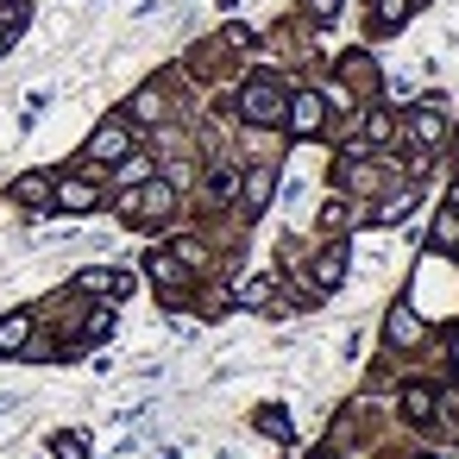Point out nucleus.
I'll use <instances>...</instances> for the list:
<instances>
[{"mask_svg": "<svg viewBox=\"0 0 459 459\" xmlns=\"http://www.w3.org/2000/svg\"><path fill=\"white\" fill-rule=\"evenodd\" d=\"M170 214H177V183L170 177H145L120 195V221H133V227H158Z\"/></svg>", "mask_w": 459, "mask_h": 459, "instance_id": "f257e3e1", "label": "nucleus"}, {"mask_svg": "<svg viewBox=\"0 0 459 459\" xmlns=\"http://www.w3.org/2000/svg\"><path fill=\"white\" fill-rule=\"evenodd\" d=\"M283 82L277 76H252L246 89H239V120H252V126H283Z\"/></svg>", "mask_w": 459, "mask_h": 459, "instance_id": "f03ea898", "label": "nucleus"}, {"mask_svg": "<svg viewBox=\"0 0 459 459\" xmlns=\"http://www.w3.org/2000/svg\"><path fill=\"white\" fill-rule=\"evenodd\" d=\"M446 101L440 95H428V101H415L409 108V145L421 152V158H440V145H446Z\"/></svg>", "mask_w": 459, "mask_h": 459, "instance_id": "7ed1b4c3", "label": "nucleus"}, {"mask_svg": "<svg viewBox=\"0 0 459 459\" xmlns=\"http://www.w3.org/2000/svg\"><path fill=\"white\" fill-rule=\"evenodd\" d=\"M82 158L95 164V170H108V164H120V158H133V120H101L95 133H89V145H82Z\"/></svg>", "mask_w": 459, "mask_h": 459, "instance_id": "20e7f679", "label": "nucleus"}, {"mask_svg": "<svg viewBox=\"0 0 459 459\" xmlns=\"http://www.w3.org/2000/svg\"><path fill=\"white\" fill-rule=\"evenodd\" d=\"M283 126H290V139H321V133H327V101H321V89L290 95V101H283Z\"/></svg>", "mask_w": 459, "mask_h": 459, "instance_id": "39448f33", "label": "nucleus"}, {"mask_svg": "<svg viewBox=\"0 0 459 459\" xmlns=\"http://www.w3.org/2000/svg\"><path fill=\"white\" fill-rule=\"evenodd\" d=\"M51 208H57V214H89V208H101V177H95V164L76 170V177H57Z\"/></svg>", "mask_w": 459, "mask_h": 459, "instance_id": "423d86ee", "label": "nucleus"}, {"mask_svg": "<svg viewBox=\"0 0 459 459\" xmlns=\"http://www.w3.org/2000/svg\"><path fill=\"white\" fill-rule=\"evenodd\" d=\"M145 277L158 283V296H164V302H183V296H189V277H195V271H189V264H183L177 252H152V258H145Z\"/></svg>", "mask_w": 459, "mask_h": 459, "instance_id": "0eeeda50", "label": "nucleus"}, {"mask_svg": "<svg viewBox=\"0 0 459 459\" xmlns=\"http://www.w3.org/2000/svg\"><path fill=\"white\" fill-rule=\"evenodd\" d=\"M51 195H57V177H51V170H26V177L7 183V202H20V208H32V214H51Z\"/></svg>", "mask_w": 459, "mask_h": 459, "instance_id": "6e6552de", "label": "nucleus"}, {"mask_svg": "<svg viewBox=\"0 0 459 459\" xmlns=\"http://www.w3.org/2000/svg\"><path fill=\"white\" fill-rule=\"evenodd\" d=\"M384 340H390L396 352H415V346L428 340V327H421L415 302H390V315H384Z\"/></svg>", "mask_w": 459, "mask_h": 459, "instance_id": "1a4fd4ad", "label": "nucleus"}, {"mask_svg": "<svg viewBox=\"0 0 459 459\" xmlns=\"http://www.w3.org/2000/svg\"><path fill=\"white\" fill-rule=\"evenodd\" d=\"M428 246L440 252V258H459V189L434 208V227H428Z\"/></svg>", "mask_w": 459, "mask_h": 459, "instance_id": "9d476101", "label": "nucleus"}, {"mask_svg": "<svg viewBox=\"0 0 459 459\" xmlns=\"http://www.w3.org/2000/svg\"><path fill=\"white\" fill-rule=\"evenodd\" d=\"M308 277H315V290H321V296H333V290L346 283V246H340V239H327V246L315 252Z\"/></svg>", "mask_w": 459, "mask_h": 459, "instance_id": "9b49d317", "label": "nucleus"}, {"mask_svg": "<svg viewBox=\"0 0 459 459\" xmlns=\"http://www.w3.org/2000/svg\"><path fill=\"white\" fill-rule=\"evenodd\" d=\"M271 189H277V170H271V164H252V170L239 177V208L258 214V208L271 202Z\"/></svg>", "mask_w": 459, "mask_h": 459, "instance_id": "f8f14e48", "label": "nucleus"}, {"mask_svg": "<svg viewBox=\"0 0 459 459\" xmlns=\"http://www.w3.org/2000/svg\"><path fill=\"white\" fill-rule=\"evenodd\" d=\"M32 327H39V321H32L26 308H13V315H0V359H13V352H26V346H32Z\"/></svg>", "mask_w": 459, "mask_h": 459, "instance_id": "ddd939ff", "label": "nucleus"}, {"mask_svg": "<svg viewBox=\"0 0 459 459\" xmlns=\"http://www.w3.org/2000/svg\"><path fill=\"white\" fill-rule=\"evenodd\" d=\"M340 82H346V95H365V89H377V64L365 51H346L340 57Z\"/></svg>", "mask_w": 459, "mask_h": 459, "instance_id": "4468645a", "label": "nucleus"}, {"mask_svg": "<svg viewBox=\"0 0 459 459\" xmlns=\"http://www.w3.org/2000/svg\"><path fill=\"white\" fill-rule=\"evenodd\" d=\"M409 7H415V0H371V39H390V32H403Z\"/></svg>", "mask_w": 459, "mask_h": 459, "instance_id": "2eb2a0df", "label": "nucleus"}, {"mask_svg": "<svg viewBox=\"0 0 459 459\" xmlns=\"http://www.w3.org/2000/svg\"><path fill=\"white\" fill-rule=\"evenodd\" d=\"M76 290H82V296H126V290H133V277H126V271H82V277H76Z\"/></svg>", "mask_w": 459, "mask_h": 459, "instance_id": "dca6fc26", "label": "nucleus"}, {"mask_svg": "<svg viewBox=\"0 0 459 459\" xmlns=\"http://www.w3.org/2000/svg\"><path fill=\"white\" fill-rule=\"evenodd\" d=\"M403 415H409V421H434V415H440V396H434L428 384H409V390H403Z\"/></svg>", "mask_w": 459, "mask_h": 459, "instance_id": "f3484780", "label": "nucleus"}, {"mask_svg": "<svg viewBox=\"0 0 459 459\" xmlns=\"http://www.w3.org/2000/svg\"><path fill=\"white\" fill-rule=\"evenodd\" d=\"M359 133H365V145H396V114H384V108H371Z\"/></svg>", "mask_w": 459, "mask_h": 459, "instance_id": "a211bd4d", "label": "nucleus"}, {"mask_svg": "<svg viewBox=\"0 0 459 459\" xmlns=\"http://www.w3.org/2000/svg\"><path fill=\"white\" fill-rule=\"evenodd\" d=\"M239 302H246V308H258V302H277V308H283V296H277V277H246V283H239ZM277 308H271V315H277Z\"/></svg>", "mask_w": 459, "mask_h": 459, "instance_id": "6ab92c4d", "label": "nucleus"}, {"mask_svg": "<svg viewBox=\"0 0 459 459\" xmlns=\"http://www.w3.org/2000/svg\"><path fill=\"white\" fill-rule=\"evenodd\" d=\"M208 189H214V202H233L239 195V164H214L208 170Z\"/></svg>", "mask_w": 459, "mask_h": 459, "instance_id": "aec40b11", "label": "nucleus"}, {"mask_svg": "<svg viewBox=\"0 0 459 459\" xmlns=\"http://www.w3.org/2000/svg\"><path fill=\"white\" fill-rule=\"evenodd\" d=\"M26 20H32V7H26V0H0V39H13Z\"/></svg>", "mask_w": 459, "mask_h": 459, "instance_id": "412c9836", "label": "nucleus"}, {"mask_svg": "<svg viewBox=\"0 0 459 459\" xmlns=\"http://www.w3.org/2000/svg\"><path fill=\"white\" fill-rule=\"evenodd\" d=\"M252 421H258V434H271V440H290V415H283V409H271V403H264Z\"/></svg>", "mask_w": 459, "mask_h": 459, "instance_id": "4be33fe9", "label": "nucleus"}, {"mask_svg": "<svg viewBox=\"0 0 459 459\" xmlns=\"http://www.w3.org/2000/svg\"><path fill=\"white\" fill-rule=\"evenodd\" d=\"M51 453L57 459H89V434H70L64 428V434H51Z\"/></svg>", "mask_w": 459, "mask_h": 459, "instance_id": "5701e85b", "label": "nucleus"}, {"mask_svg": "<svg viewBox=\"0 0 459 459\" xmlns=\"http://www.w3.org/2000/svg\"><path fill=\"white\" fill-rule=\"evenodd\" d=\"M158 114H164L158 89H139V95H133V120H158Z\"/></svg>", "mask_w": 459, "mask_h": 459, "instance_id": "b1692460", "label": "nucleus"}, {"mask_svg": "<svg viewBox=\"0 0 459 459\" xmlns=\"http://www.w3.org/2000/svg\"><path fill=\"white\" fill-rule=\"evenodd\" d=\"M114 333V308H95L89 321H82V340H108Z\"/></svg>", "mask_w": 459, "mask_h": 459, "instance_id": "393cba45", "label": "nucleus"}, {"mask_svg": "<svg viewBox=\"0 0 459 459\" xmlns=\"http://www.w3.org/2000/svg\"><path fill=\"white\" fill-rule=\"evenodd\" d=\"M308 13H315V26H333V13H340V0H308Z\"/></svg>", "mask_w": 459, "mask_h": 459, "instance_id": "a878e982", "label": "nucleus"}, {"mask_svg": "<svg viewBox=\"0 0 459 459\" xmlns=\"http://www.w3.org/2000/svg\"><path fill=\"white\" fill-rule=\"evenodd\" d=\"M446 352H453V371H459V327H453V340H446Z\"/></svg>", "mask_w": 459, "mask_h": 459, "instance_id": "bb28decb", "label": "nucleus"}, {"mask_svg": "<svg viewBox=\"0 0 459 459\" xmlns=\"http://www.w3.org/2000/svg\"><path fill=\"white\" fill-rule=\"evenodd\" d=\"M315 459H327V453H315Z\"/></svg>", "mask_w": 459, "mask_h": 459, "instance_id": "cd10ccee", "label": "nucleus"}]
</instances>
